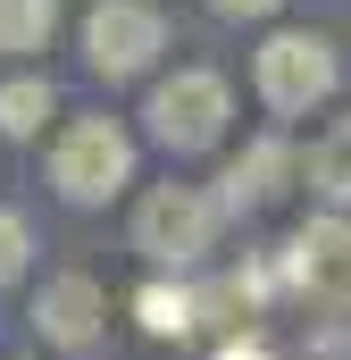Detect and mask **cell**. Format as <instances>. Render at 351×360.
<instances>
[{"label":"cell","mask_w":351,"mask_h":360,"mask_svg":"<svg viewBox=\"0 0 351 360\" xmlns=\"http://www.w3.org/2000/svg\"><path fill=\"white\" fill-rule=\"evenodd\" d=\"M218 360H276V352H267L260 335H226V344H218Z\"/></svg>","instance_id":"cell-14"},{"label":"cell","mask_w":351,"mask_h":360,"mask_svg":"<svg viewBox=\"0 0 351 360\" xmlns=\"http://www.w3.org/2000/svg\"><path fill=\"white\" fill-rule=\"evenodd\" d=\"M8 276H25V218L17 210H0V285Z\"/></svg>","instance_id":"cell-13"},{"label":"cell","mask_w":351,"mask_h":360,"mask_svg":"<svg viewBox=\"0 0 351 360\" xmlns=\"http://www.w3.org/2000/svg\"><path fill=\"white\" fill-rule=\"evenodd\" d=\"M51 25H59V0H0V59L42 51V42H51Z\"/></svg>","instance_id":"cell-10"},{"label":"cell","mask_w":351,"mask_h":360,"mask_svg":"<svg viewBox=\"0 0 351 360\" xmlns=\"http://www.w3.org/2000/svg\"><path fill=\"white\" fill-rule=\"evenodd\" d=\"M276 176H301V160H293L284 143H260V151H243V160L226 168V210H251V201H267V193H284Z\"/></svg>","instance_id":"cell-9"},{"label":"cell","mask_w":351,"mask_h":360,"mask_svg":"<svg viewBox=\"0 0 351 360\" xmlns=\"http://www.w3.org/2000/svg\"><path fill=\"white\" fill-rule=\"evenodd\" d=\"M284 276H293L318 310H351V218L343 210L310 218V226L284 243Z\"/></svg>","instance_id":"cell-6"},{"label":"cell","mask_w":351,"mask_h":360,"mask_svg":"<svg viewBox=\"0 0 351 360\" xmlns=\"http://www.w3.org/2000/svg\"><path fill=\"white\" fill-rule=\"evenodd\" d=\"M42 117H51V84L42 76H17V84H0V134H42Z\"/></svg>","instance_id":"cell-12"},{"label":"cell","mask_w":351,"mask_h":360,"mask_svg":"<svg viewBox=\"0 0 351 360\" xmlns=\"http://www.w3.org/2000/svg\"><path fill=\"white\" fill-rule=\"evenodd\" d=\"M209 8H218V17H276L284 0H209Z\"/></svg>","instance_id":"cell-15"},{"label":"cell","mask_w":351,"mask_h":360,"mask_svg":"<svg viewBox=\"0 0 351 360\" xmlns=\"http://www.w3.org/2000/svg\"><path fill=\"white\" fill-rule=\"evenodd\" d=\"M301 184L318 193V201H335V210H351V117H335L310 151H301Z\"/></svg>","instance_id":"cell-8"},{"label":"cell","mask_w":351,"mask_h":360,"mask_svg":"<svg viewBox=\"0 0 351 360\" xmlns=\"http://www.w3.org/2000/svg\"><path fill=\"white\" fill-rule=\"evenodd\" d=\"M143 117H151V134H159L168 151H209V143L226 134L234 101H226V76H209V68H176L168 84H151Z\"/></svg>","instance_id":"cell-4"},{"label":"cell","mask_w":351,"mask_h":360,"mask_svg":"<svg viewBox=\"0 0 351 360\" xmlns=\"http://www.w3.org/2000/svg\"><path fill=\"white\" fill-rule=\"evenodd\" d=\"M34 327H42L51 344H92V327H100V285H92V276H51L42 302H34Z\"/></svg>","instance_id":"cell-7"},{"label":"cell","mask_w":351,"mask_h":360,"mask_svg":"<svg viewBox=\"0 0 351 360\" xmlns=\"http://www.w3.org/2000/svg\"><path fill=\"white\" fill-rule=\"evenodd\" d=\"M218 218H226L218 193L159 184V193H143V210H134V252H151L159 269H184V260H201V252L218 243Z\"/></svg>","instance_id":"cell-3"},{"label":"cell","mask_w":351,"mask_h":360,"mask_svg":"<svg viewBox=\"0 0 351 360\" xmlns=\"http://www.w3.org/2000/svg\"><path fill=\"white\" fill-rule=\"evenodd\" d=\"M251 76H260V101L276 117H301V109H318L326 92H335V42L326 34H301V25H284V34H267L260 59H251Z\"/></svg>","instance_id":"cell-2"},{"label":"cell","mask_w":351,"mask_h":360,"mask_svg":"<svg viewBox=\"0 0 351 360\" xmlns=\"http://www.w3.org/2000/svg\"><path fill=\"white\" fill-rule=\"evenodd\" d=\"M159 51H168V17L151 0H100L84 17V59H92V76H109V84L143 76Z\"/></svg>","instance_id":"cell-5"},{"label":"cell","mask_w":351,"mask_h":360,"mask_svg":"<svg viewBox=\"0 0 351 360\" xmlns=\"http://www.w3.org/2000/svg\"><path fill=\"white\" fill-rule=\"evenodd\" d=\"M51 184H59V201H76V210H100L117 184H134V143H126V126H117V117H76V126H59V143H51Z\"/></svg>","instance_id":"cell-1"},{"label":"cell","mask_w":351,"mask_h":360,"mask_svg":"<svg viewBox=\"0 0 351 360\" xmlns=\"http://www.w3.org/2000/svg\"><path fill=\"white\" fill-rule=\"evenodd\" d=\"M143 327L151 335H192V319H201V293H184V285H143Z\"/></svg>","instance_id":"cell-11"}]
</instances>
